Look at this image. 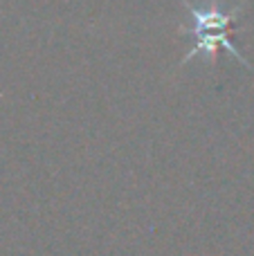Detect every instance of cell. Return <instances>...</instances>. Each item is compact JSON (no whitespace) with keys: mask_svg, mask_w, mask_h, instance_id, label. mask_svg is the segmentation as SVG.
<instances>
[{"mask_svg":"<svg viewBox=\"0 0 254 256\" xmlns=\"http://www.w3.org/2000/svg\"><path fill=\"white\" fill-rule=\"evenodd\" d=\"M182 7L189 14V25H182V32H187L189 38H200V36H230L228 27L234 22V18L238 16V12L243 9V4L236 7H223L220 0H210L207 4L198 2H187L180 0Z\"/></svg>","mask_w":254,"mask_h":256,"instance_id":"6da1fadb","label":"cell"}]
</instances>
